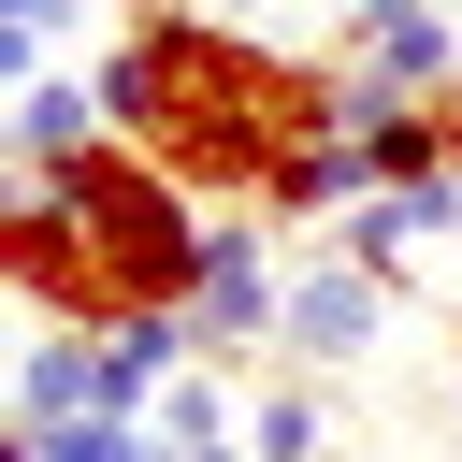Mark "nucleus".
Returning a JSON list of instances; mask_svg holds the SVG:
<instances>
[{
    "label": "nucleus",
    "mask_w": 462,
    "mask_h": 462,
    "mask_svg": "<svg viewBox=\"0 0 462 462\" xmlns=\"http://www.w3.org/2000/svg\"><path fill=\"white\" fill-rule=\"evenodd\" d=\"M0 130H14V173H72L116 144V101H101V72H29Z\"/></svg>",
    "instance_id": "6"
},
{
    "label": "nucleus",
    "mask_w": 462,
    "mask_h": 462,
    "mask_svg": "<svg viewBox=\"0 0 462 462\" xmlns=\"http://www.w3.org/2000/svg\"><path fill=\"white\" fill-rule=\"evenodd\" d=\"M375 332H390V274H361L346 245L289 260V318H274V361H303V375H346Z\"/></svg>",
    "instance_id": "4"
},
{
    "label": "nucleus",
    "mask_w": 462,
    "mask_h": 462,
    "mask_svg": "<svg viewBox=\"0 0 462 462\" xmlns=\"http://www.w3.org/2000/svg\"><path fill=\"white\" fill-rule=\"evenodd\" d=\"M159 448H245V375H217V361H188L173 390H159V419H144Z\"/></svg>",
    "instance_id": "9"
},
{
    "label": "nucleus",
    "mask_w": 462,
    "mask_h": 462,
    "mask_svg": "<svg viewBox=\"0 0 462 462\" xmlns=\"http://www.w3.org/2000/svg\"><path fill=\"white\" fill-rule=\"evenodd\" d=\"M58 419H101V332L29 318V346H14V433H58Z\"/></svg>",
    "instance_id": "8"
},
{
    "label": "nucleus",
    "mask_w": 462,
    "mask_h": 462,
    "mask_svg": "<svg viewBox=\"0 0 462 462\" xmlns=\"http://www.w3.org/2000/svg\"><path fill=\"white\" fill-rule=\"evenodd\" d=\"M101 101H116V144L188 173L202 202H260L332 130V72L202 14V0H130V29L101 43Z\"/></svg>",
    "instance_id": "1"
},
{
    "label": "nucleus",
    "mask_w": 462,
    "mask_h": 462,
    "mask_svg": "<svg viewBox=\"0 0 462 462\" xmlns=\"http://www.w3.org/2000/svg\"><path fill=\"white\" fill-rule=\"evenodd\" d=\"M58 202L87 217L101 274L130 289V318H144V303H188V289H202V217H217V202H202L188 173H159L144 144H101V159H72V173H58Z\"/></svg>",
    "instance_id": "2"
},
{
    "label": "nucleus",
    "mask_w": 462,
    "mask_h": 462,
    "mask_svg": "<svg viewBox=\"0 0 462 462\" xmlns=\"http://www.w3.org/2000/svg\"><path fill=\"white\" fill-rule=\"evenodd\" d=\"M332 72H390L419 101L462 87V0H332Z\"/></svg>",
    "instance_id": "5"
},
{
    "label": "nucleus",
    "mask_w": 462,
    "mask_h": 462,
    "mask_svg": "<svg viewBox=\"0 0 462 462\" xmlns=\"http://www.w3.org/2000/svg\"><path fill=\"white\" fill-rule=\"evenodd\" d=\"M433 231H462V173H419V188H375V202H346V217H332V245H346L361 274H404Z\"/></svg>",
    "instance_id": "7"
},
{
    "label": "nucleus",
    "mask_w": 462,
    "mask_h": 462,
    "mask_svg": "<svg viewBox=\"0 0 462 462\" xmlns=\"http://www.w3.org/2000/svg\"><path fill=\"white\" fill-rule=\"evenodd\" d=\"M173 318H188V361H217V375H245V346H274V318H289V245H274L260 202H217V217H202V289H188Z\"/></svg>",
    "instance_id": "3"
}]
</instances>
